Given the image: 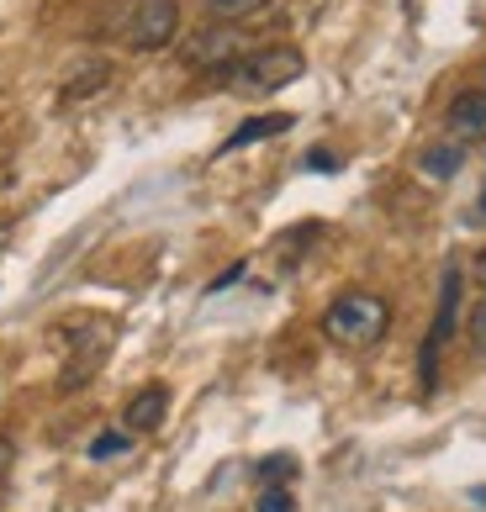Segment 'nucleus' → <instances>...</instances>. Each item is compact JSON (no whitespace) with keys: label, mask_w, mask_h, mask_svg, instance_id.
Listing matches in <instances>:
<instances>
[{"label":"nucleus","mask_w":486,"mask_h":512,"mask_svg":"<svg viewBox=\"0 0 486 512\" xmlns=\"http://www.w3.org/2000/svg\"><path fill=\"white\" fill-rule=\"evenodd\" d=\"M307 74V53L291 48V43H270V48H249L243 59L222 74L228 96H270V90L291 85Z\"/></svg>","instance_id":"nucleus-1"},{"label":"nucleus","mask_w":486,"mask_h":512,"mask_svg":"<svg viewBox=\"0 0 486 512\" xmlns=\"http://www.w3.org/2000/svg\"><path fill=\"white\" fill-rule=\"evenodd\" d=\"M386 322H391V307L376 291H344V296L328 301L323 333L333 338V344H344V349H370V344H381Z\"/></svg>","instance_id":"nucleus-2"},{"label":"nucleus","mask_w":486,"mask_h":512,"mask_svg":"<svg viewBox=\"0 0 486 512\" xmlns=\"http://www.w3.org/2000/svg\"><path fill=\"white\" fill-rule=\"evenodd\" d=\"M122 43L138 53L170 48L180 32V6L175 0H122Z\"/></svg>","instance_id":"nucleus-3"},{"label":"nucleus","mask_w":486,"mask_h":512,"mask_svg":"<svg viewBox=\"0 0 486 512\" xmlns=\"http://www.w3.org/2000/svg\"><path fill=\"white\" fill-rule=\"evenodd\" d=\"M243 53H249V37H243L233 22H212V27H201L185 37V48H180V64L185 69H201V74H228Z\"/></svg>","instance_id":"nucleus-4"},{"label":"nucleus","mask_w":486,"mask_h":512,"mask_svg":"<svg viewBox=\"0 0 486 512\" xmlns=\"http://www.w3.org/2000/svg\"><path fill=\"white\" fill-rule=\"evenodd\" d=\"M455 312H460V270L450 264V270H444V286H439V312H434V322H428L423 349H418V386L423 391L439 386V354L455 333Z\"/></svg>","instance_id":"nucleus-5"},{"label":"nucleus","mask_w":486,"mask_h":512,"mask_svg":"<svg viewBox=\"0 0 486 512\" xmlns=\"http://www.w3.org/2000/svg\"><path fill=\"white\" fill-rule=\"evenodd\" d=\"M444 132L455 143H486V90H460L444 111Z\"/></svg>","instance_id":"nucleus-6"},{"label":"nucleus","mask_w":486,"mask_h":512,"mask_svg":"<svg viewBox=\"0 0 486 512\" xmlns=\"http://www.w3.org/2000/svg\"><path fill=\"white\" fill-rule=\"evenodd\" d=\"M164 412H170V386H143L138 396H127V407H122V428L127 433H154L164 423Z\"/></svg>","instance_id":"nucleus-7"},{"label":"nucleus","mask_w":486,"mask_h":512,"mask_svg":"<svg viewBox=\"0 0 486 512\" xmlns=\"http://www.w3.org/2000/svg\"><path fill=\"white\" fill-rule=\"evenodd\" d=\"M296 127V117L291 111H270V117H249L238 132H228V143L217 148V154H238V148H249V143H270V138H280V132H291Z\"/></svg>","instance_id":"nucleus-8"},{"label":"nucleus","mask_w":486,"mask_h":512,"mask_svg":"<svg viewBox=\"0 0 486 512\" xmlns=\"http://www.w3.org/2000/svg\"><path fill=\"white\" fill-rule=\"evenodd\" d=\"M460 164H465V143L444 138V143H428L423 154H418V175L423 180H455Z\"/></svg>","instance_id":"nucleus-9"},{"label":"nucleus","mask_w":486,"mask_h":512,"mask_svg":"<svg viewBox=\"0 0 486 512\" xmlns=\"http://www.w3.org/2000/svg\"><path fill=\"white\" fill-rule=\"evenodd\" d=\"M106 80H111V69H106L101 59H90V64L64 85V101H90V96H101V85H106Z\"/></svg>","instance_id":"nucleus-10"},{"label":"nucleus","mask_w":486,"mask_h":512,"mask_svg":"<svg viewBox=\"0 0 486 512\" xmlns=\"http://www.w3.org/2000/svg\"><path fill=\"white\" fill-rule=\"evenodd\" d=\"M270 6V0H201V11H207L212 16V22H249V16H259V11H265Z\"/></svg>","instance_id":"nucleus-11"},{"label":"nucleus","mask_w":486,"mask_h":512,"mask_svg":"<svg viewBox=\"0 0 486 512\" xmlns=\"http://www.w3.org/2000/svg\"><path fill=\"white\" fill-rule=\"evenodd\" d=\"M254 476H259V486H286L296 476V460H291V454H270V460L254 465Z\"/></svg>","instance_id":"nucleus-12"},{"label":"nucleus","mask_w":486,"mask_h":512,"mask_svg":"<svg viewBox=\"0 0 486 512\" xmlns=\"http://www.w3.org/2000/svg\"><path fill=\"white\" fill-rule=\"evenodd\" d=\"M127 449H133V433H101V439H90V460H117Z\"/></svg>","instance_id":"nucleus-13"},{"label":"nucleus","mask_w":486,"mask_h":512,"mask_svg":"<svg viewBox=\"0 0 486 512\" xmlns=\"http://www.w3.org/2000/svg\"><path fill=\"white\" fill-rule=\"evenodd\" d=\"M254 512H296V497L286 486H265V491H259V502H254Z\"/></svg>","instance_id":"nucleus-14"},{"label":"nucleus","mask_w":486,"mask_h":512,"mask_svg":"<svg viewBox=\"0 0 486 512\" xmlns=\"http://www.w3.org/2000/svg\"><path fill=\"white\" fill-rule=\"evenodd\" d=\"M302 169H317V175H333V169H339V154H333V148H312V154L302 159Z\"/></svg>","instance_id":"nucleus-15"},{"label":"nucleus","mask_w":486,"mask_h":512,"mask_svg":"<svg viewBox=\"0 0 486 512\" xmlns=\"http://www.w3.org/2000/svg\"><path fill=\"white\" fill-rule=\"evenodd\" d=\"M243 270H249V264H243V259H238V264H228V270H222V275L212 280V291H228L233 280H243Z\"/></svg>","instance_id":"nucleus-16"},{"label":"nucleus","mask_w":486,"mask_h":512,"mask_svg":"<svg viewBox=\"0 0 486 512\" xmlns=\"http://www.w3.org/2000/svg\"><path fill=\"white\" fill-rule=\"evenodd\" d=\"M471 338H476V349H486V301H476V317H471Z\"/></svg>","instance_id":"nucleus-17"},{"label":"nucleus","mask_w":486,"mask_h":512,"mask_svg":"<svg viewBox=\"0 0 486 512\" xmlns=\"http://www.w3.org/2000/svg\"><path fill=\"white\" fill-rule=\"evenodd\" d=\"M11 460H16V444H11V439H0V476L11 470Z\"/></svg>","instance_id":"nucleus-18"},{"label":"nucleus","mask_w":486,"mask_h":512,"mask_svg":"<svg viewBox=\"0 0 486 512\" xmlns=\"http://www.w3.org/2000/svg\"><path fill=\"white\" fill-rule=\"evenodd\" d=\"M471 502H476V507H486V486H471Z\"/></svg>","instance_id":"nucleus-19"},{"label":"nucleus","mask_w":486,"mask_h":512,"mask_svg":"<svg viewBox=\"0 0 486 512\" xmlns=\"http://www.w3.org/2000/svg\"><path fill=\"white\" fill-rule=\"evenodd\" d=\"M476 280H481V286H486V254H476Z\"/></svg>","instance_id":"nucleus-20"},{"label":"nucleus","mask_w":486,"mask_h":512,"mask_svg":"<svg viewBox=\"0 0 486 512\" xmlns=\"http://www.w3.org/2000/svg\"><path fill=\"white\" fill-rule=\"evenodd\" d=\"M476 212H481V222H486V185H481V201H476Z\"/></svg>","instance_id":"nucleus-21"},{"label":"nucleus","mask_w":486,"mask_h":512,"mask_svg":"<svg viewBox=\"0 0 486 512\" xmlns=\"http://www.w3.org/2000/svg\"><path fill=\"white\" fill-rule=\"evenodd\" d=\"M0 243H6V217H0Z\"/></svg>","instance_id":"nucleus-22"},{"label":"nucleus","mask_w":486,"mask_h":512,"mask_svg":"<svg viewBox=\"0 0 486 512\" xmlns=\"http://www.w3.org/2000/svg\"><path fill=\"white\" fill-rule=\"evenodd\" d=\"M481 90H486V69H481Z\"/></svg>","instance_id":"nucleus-23"}]
</instances>
